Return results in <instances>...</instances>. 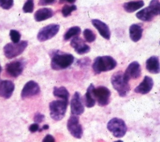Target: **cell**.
Wrapping results in <instances>:
<instances>
[{
	"label": "cell",
	"instance_id": "36",
	"mask_svg": "<svg viewBox=\"0 0 160 142\" xmlns=\"http://www.w3.org/2000/svg\"><path fill=\"white\" fill-rule=\"evenodd\" d=\"M48 128H49V126L47 125H44V126H43V128H42V130H48Z\"/></svg>",
	"mask_w": 160,
	"mask_h": 142
},
{
	"label": "cell",
	"instance_id": "7",
	"mask_svg": "<svg viewBox=\"0 0 160 142\" xmlns=\"http://www.w3.org/2000/svg\"><path fill=\"white\" fill-rule=\"evenodd\" d=\"M93 93L97 101L98 105L101 107L108 105L110 102L111 91L104 86H100L97 88H94L93 90Z\"/></svg>",
	"mask_w": 160,
	"mask_h": 142
},
{
	"label": "cell",
	"instance_id": "10",
	"mask_svg": "<svg viewBox=\"0 0 160 142\" xmlns=\"http://www.w3.org/2000/svg\"><path fill=\"white\" fill-rule=\"evenodd\" d=\"M60 26L52 24L43 27L39 30L37 35V39L40 42H46L53 38L59 31Z\"/></svg>",
	"mask_w": 160,
	"mask_h": 142
},
{
	"label": "cell",
	"instance_id": "18",
	"mask_svg": "<svg viewBox=\"0 0 160 142\" xmlns=\"http://www.w3.org/2000/svg\"><path fill=\"white\" fill-rule=\"evenodd\" d=\"M146 69L151 74H156L160 72L159 60L157 56H152L146 60Z\"/></svg>",
	"mask_w": 160,
	"mask_h": 142
},
{
	"label": "cell",
	"instance_id": "5",
	"mask_svg": "<svg viewBox=\"0 0 160 142\" xmlns=\"http://www.w3.org/2000/svg\"><path fill=\"white\" fill-rule=\"evenodd\" d=\"M107 128L116 138L123 137L127 131V126L125 121L118 117L111 119L108 122Z\"/></svg>",
	"mask_w": 160,
	"mask_h": 142
},
{
	"label": "cell",
	"instance_id": "24",
	"mask_svg": "<svg viewBox=\"0 0 160 142\" xmlns=\"http://www.w3.org/2000/svg\"><path fill=\"white\" fill-rule=\"evenodd\" d=\"M53 94L57 98L69 101V93L64 86H61L59 88L56 86L54 87Z\"/></svg>",
	"mask_w": 160,
	"mask_h": 142
},
{
	"label": "cell",
	"instance_id": "26",
	"mask_svg": "<svg viewBox=\"0 0 160 142\" xmlns=\"http://www.w3.org/2000/svg\"><path fill=\"white\" fill-rule=\"evenodd\" d=\"M76 10H77V7L74 5H66L62 7L61 12L63 17H68L71 15L72 12H74Z\"/></svg>",
	"mask_w": 160,
	"mask_h": 142
},
{
	"label": "cell",
	"instance_id": "2",
	"mask_svg": "<svg viewBox=\"0 0 160 142\" xmlns=\"http://www.w3.org/2000/svg\"><path fill=\"white\" fill-rule=\"evenodd\" d=\"M117 66L116 60L111 56H99L95 58L92 69L95 74L113 70Z\"/></svg>",
	"mask_w": 160,
	"mask_h": 142
},
{
	"label": "cell",
	"instance_id": "20",
	"mask_svg": "<svg viewBox=\"0 0 160 142\" xmlns=\"http://www.w3.org/2000/svg\"><path fill=\"white\" fill-rule=\"evenodd\" d=\"M53 11L51 8H43L39 9L34 13V19L36 22H42L53 16Z\"/></svg>",
	"mask_w": 160,
	"mask_h": 142
},
{
	"label": "cell",
	"instance_id": "37",
	"mask_svg": "<svg viewBox=\"0 0 160 142\" xmlns=\"http://www.w3.org/2000/svg\"><path fill=\"white\" fill-rule=\"evenodd\" d=\"M2 71V66H1V64H0V74H1Z\"/></svg>",
	"mask_w": 160,
	"mask_h": 142
},
{
	"label": "cell",
	"instance_id": "15",
	"mask_svg": "<svg viewBox=\"0 0 160 142\" xmlns=\"http://www.w3.org/2000/svg\"><path fill=\"white\" fill-rule=\"evenodd\" d=\"M15 90V84L12 81H0V96L5 99L10 98Z\"/></svg>",
	"mask_w": 160,
	"mask_h": 142
},
{
	"label": "cell",
	"instance_id": "9",
	"mask_svg": "<svg viewBox=\"0 0 160 142\" xmlns=\"http://www.w3.org/2000/svg\"><path fill=\"white\" fill-rule=\"evenodd\" d=\"M26 62L23 59L15 60L5 66L6 72L12 77H17L21 75L25 67Z\"/></svg>",
	"mask_w": 160,
	"mask_h": 142
},
{
	"label": "cell",
	"instance_id": "21",
	"mask_svg": "<svg viewBox=\"0 0 160 142\" xmlns=\"http://www.w3.org/2000/svg\"><path fill=\"white\" fill-rule=\"evenodd\" d=\"M155 16V14L149 6L136 13L137 18L144 22L152 21Z\"/></svg>",
	"mask_w": 160,
	"mask_h": 142
},
{
	"label": "cell",
	"instance_id": "30",
	"mask_svg": "<svg viewBox=\"0 0 160 142\" xmlns=\"http://www.w3.org/2000/svg\"><path fill=\"white\" fill-rule=\"evenodd\" d=\"M13 6V0H0V7L4 10H9Z\"/></svg>",
	"mask_w": 160,
	"mask_h": 142
},
{
	"label": "cell",
	"instance_id": "27",
	"mask_svg": "<svg viewBox=\"0 0 160 142\" xmlns=\"http://www.w3.org/2000/svg\"><path fill=\"white\" fill-rule=\"evenodd\" d=\"M83 36L88 43H92L96 39V34L89 29H86L83 31Z\"/></svg>",
	"mask_w": 160,
	"mask_h": 142
},
{
	"label": "cell",
	"instance_id": "1",
	"mask_svg": "<svg viewBox=\"0 0 160 142\" xmlns=\"http://www.w3.org/2000/svg\"><path fill=\"white\" fill-rule=\"evenodd\" d=\"M74 58L72 54L57 51L52 55L51 67L55 71L66 69L74 62Z\"/></svg>",
	"mask_w": 160,
	"mask_h": 142
},
{
	"label": "cell",
	"instance_id": "11",
	"mask_svg": "<svg viewBox=\"0 0 160 142\" xmlns=\"http://www.w3.org/2000/svg\"><path fill=\"white\" fill-rule=\"evenodd\" d=\"M85 111L82 96L79 92L76 91L74 94L71 101V112L72 115H80Z\"/></svg>",
	"mask_w": 160,
	"mask_h": 142
},
{
	"label": "cell",
	"instance_id": "34",
	"mask_svg": "<svg viewBox=\"0 0 160 142\" xmlns=\"http://www.w3.org/2000/svg\"><path fill=\"white\" fill-rule=\"evenodd\" d=\"M42 142H55V138L51 135H47L42 140Z\"/></svg>",
	"mask_w": 160,
	"mask_h": 142
},
{
	"label": "cell",
	"instance_id": "22",
	"mask_svg": "<svg viewBox=\"0 0 160 142\" xmlns=\"http://www.w3.org/2000/svg\"><path fill=\"white\" fill-rule=\"evenodd\" d=\"M94 88V85L93 84H90L87 88L86 94L84 96L85 105L88 108H92L95 105L96 101L93 93V90Z\"/></svg>",
	"mask_w": 160,
	"mask_h": 142
},
{
	"label": "cell",
	"instance_id": "28",
	"mask_svg": "<svg viewBox=\"0 0 160 142\" xmlns=\"http://www.w3.org/2000/svg\"><path fill=\"white\" fill-rule=\"evenodd\" d=\"M34 8V0H27L23 6L22 10L24 13H31L33 12Z\"/></svg>",
	"mask_w": 160,
	"mask_h": 142
},
{
	"label": "cell",
	"instance_id": "4",
	"mask_svg": "<svg viewBox=\"0 0 160 142\" xmlns=\"http://www.w3.org/2000/svg\"><path fill=\"white\" fill-rule=\"evenodd\" d=\"M69 101L64 100H57L51 101L49 104L51 118L58 121L62 120L66 113Z\"/></svg>",
	"mask_w": 160,
	"mask_h": 142
},
{
	"label": "cell",
	"instance_id": "6",
	"mask_svg": "<svg viewBox=\"0 0 160 142\" xmlns=\"http://www.w3.org/2000/svg\"><path fill=\"white\" fill-rule=\"evenodd\" d=\"M28 45L27 41H21L17 43H9L7 44L4 48V54L8 59L13 58L20 55H21L26 50Z\"/></svg>",
	"mask_w": 160,
	"mask_h": 142
},
{
	"label": "cell",
	"instance_id": "19",
	"mask_svg": "<svg viewBox=\"0 0 160 142\" xmlns=\"http://www.w3.org/2000/svg\"><path fill=\"white\" fill-rule=\"evenodd\" d=\"M143 33V28L141 25L134 24L130 26L129 28L130 37L133 42H138L142 38Z\"/></svg>",
	"mask_w": 160,
	"mask_h": 142
},
{
	"label": "cell",
	"instance_id": "16",
	"mask_svg": "<svg viewBox=\"0 0 160 142\" xmlns=\"http://www.w3.org/2000/svg\"><path fill=\"white\" fill-rule=\"evenodd\" d=\"M154 85L153 79L148 76H146L142 82L140 83L134 90V91L137 93L142 95H146L149 93L152 89Z\"/></svg>",
	"mask_w": 160,
	"mask_h": 142
},
{
	"label": "cell",
	"instance_id": "38",
	"mask_svg": "<svg viewBox=\"0 0 160 142\" xmlns=\"http://www.w3.org/2000/svg\"><path fill=\"white\" fill-rule=\"evenodd\" d=\"M114 142H123L122 140H118V141H114Z\"/></svg>",
	"mask_w": 160,
	"mask_h": 142
},
{
	"label": "cell",
	"instance_id": "23",
	"mask_svg": "<svg viewBox=\"0 0 160 142\" xmlns=\"http://www.w3.org/2000/svg\"><path fill=\"white\" fill-rule=\"evenodd\" d=\"M144 5V2L142 0H138V1H132L127 2L123 4V7L128 13H133L140 8H141Z\"/></svg>",
	"mask_w": 160,
	"mask_h": 142
},
{
	"label": "cell",
	"instance_id": "31",
	"mask_svg": "<svg viewBox=\"0 0 160 142\" xmlns=\"http://www.w3.org/2000/svg\"><path fill=\"white\" fill-rule=\"evenodd\" d=\"M45 120V115L41 113H36L34 117V121L36 123H41Z\"/></svg>",
	"mask_w": 160,
	"mask_h": 142
},
{
	"label": "cell",
	"instance_id": "8",
	"mask_svg": "<svg viewBox=\"0 0 160 142\" xmlns=\"http://www.w3.org/2000/svg\"><path fill=\"white\" fill-rule=\"evenodd\" d=\"M67 128L71 135L78 139L82 138L83 130L82 125L79 123V119L77 115H71L68 120Z\"/></svg>",
	"mask_w": 160,
	"mask_h": 142
},
{
	"label": "cell",
	"instance_id": "3",
	"mask_svg": "<svg viewBox=\"0 0 160 142\" xmlns=\"http://www.w3.org/2000/svg\"><path fill=\"white\" fill-rule=\"evenodd\" d=\"M111 84L121 97L126 96L130 90L129 82L125 79L123 73L122 71L116 72L112 74Z\"/></svg>",
	"mask_w": 160,
	"mask_h": 142
},
{
	"label": "cell",
	"instance_id": "35",
	"mask_svg": "<svg viewBox=\"0 0 160 142\" xmlns=\"http://www.w3.org/2000/svg\"><path fill=\"white\" fill-rule=\"evenodd\" d=\"M76 0H59L60 3H74L76 2Z\"/></svg>",
	"mask_w": 160,
	"mask_h": 142
},
{
	"label": "cell",
	"instance_id": "25",
	"mask_svg": "<svg viewBox=\"0 0 160 142\" xmlns=\"http://www.w3.org/2000/svg\"><path fill=\"white\" fill-rule=\"evenodd\" d=\"M81 28L78 26H74L69 28L64 35V39L66 42H67V41L69 40L71 37L79 35L81 33Z\"/></svg>",
	"mask_w": 160,
	"mask_h": 142
},
{
	"label": "cell",
	"instance_id": "32",
	"mask_svg": "<svg viewBox=\"0 0 160 142\" xmlns=\"http://www.w3.org/2000/svg\"><path fill=\"white\" fill-rule=\"evenodd\" d=\"M29 131L31 132V133H35V132H37V131H39V132H41L42 131V129L40 128L39 125L38 123H33L32 124L29 128Z\"/></svg>",
	"mask_w": 160,
	"mask_h": 142
},
{
	"label": "cell",
	"instance_id": "17",
	"mask_svg": "<svg viewBox=\"0 0 160 142\" xmlns=\"http://www.w3.org/2000/svg\"><path fill=\"white\" fill-rule=\"evenodd\" d=\"M92 24L97 29L101 36L107 40H109L111 38V31L109 26L101 20L93 19Z\"/></svg>",
	"mask_w": 160,
	"mask_h": 142
},
{
	"label": "cell",
	"instance_id": "13",
	"mask_svg": "<svg viewBox=\"0 0 160 142\" xmlns=\"http://www.w3.org/2000/svg\"><path fill=\"white\" fill-rule=\"evenodd\" d=\"M40 87L34 81H29L24 85L22 92L21 98L24 100L38 95L40 93Z\"/></svg>",
	"mask_w": 160,
	"mask_h": 142
},
{
	"label": "cell",
	"instance_id": "29",
	"mask_svg": "<svg viewBox=\"0 0 160 142\" xmlns=\"http://www.w3.org/2000/svg\"><path fill=\"white\" fill-rule=\"evenodd\" d=\"M10 36L12 43H17L19 42H21V34L18 31L16 30H13V29L10 30Z\"/></svg>",
	"mask_w": 160,
	"mask_h": 142
},
{
	"label": "cell",
	"instance_id": "14",
	"mask_svg": "<svg viewBox=\"0 0 160 142\" xmlns=\"http://www.w3.org/2000/svg\"><path fill=\"white\" fill-rule=\"evenodd\" d=\"M71 46L79 55H84L90 51V47L80 37L75 36L71 40Z\"/></svg>",
	"mask_w": 160,
	"mask_h": 142
},
{
	"label": "cell",
	"instance_id": "33",
	"mask_svg": "<svg viewBox=\"0 0 160 142\" xmlns=\"http://www.w3.org/2000/svg\"><path fill=\"white\" fill-rule=\"evenodd\" d=\"M56 2V0H39V6H47L53 5Z\"/></svg>",
	"mask_w": 160,
	"mask_h": 142
},
{
	"label": "cell",
	"instance_id": "12",
	"mask_svg": "<svg viewBox=\"0 0 160 142\" xmlns=\"http://www.w3.org/2000/svg\"><path fill=\"white\" fill-rule=\"evenodd\" d=\"M123 75L125 79L128 82L131 79H138L141 76V65L137 61H134L128 65Z\"/></svg>",
	"mask_w": 160,
	"mask_h": 142
}]
</instances>
